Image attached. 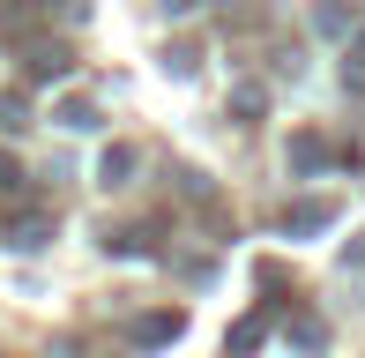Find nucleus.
<instances>
[{
	"instance_id": "f257e3e1",
	"label": "nucleus",
	"mask_w": 365,
	"mask_h": 358,
	"mask_svg": "<svg viewBox=\"0 0 365 358\" xmlns=\"http://www.w3.org/2000/svg\"><path fill=\"white\" fill-rule=\"evenodd\" d=\"M328 224H336V209H328V202H298L291 217H284V232H328Z\"/></svg>"
},
{
	"instance_id": "423d86ee",
	"label": "nucleus",
	"mask_w": 365,
	"mask_h": 358,
	"mask_svg": "<svg viewBox=\"0 0 365 358\" xmlns=\"http://www.w3.org/2000/svg\"><path fill=\"white\" fill-rule=\"evenodd\" d=\"M291 344H298V351H321V344H328V329H321V321H313V314H298V329H291Z\"/></svg>"
},
{
	"instance_id": "0eeeda50",
	"label": "nucleus",
	"mask_w": 365,
	"mask_h": 358,
	"mask_svg": "<svg viewBox=\"0 0 365 358\" xmlns=\"http://www.w3.org/2000/svg\"><path fill=\"white\" fill-rule=\"evenodd\" d=\"M8 247H23V254H30V247H45V217H23V224H15V239H8Z\"/></svg>"
},
{
	"instance_id": "39448f33",
	"label": "nucleus",
	"mask_w": 365,
	"mask_h": 358,
	"mask_svg": "<svg viewBox=\"0 0 365 358\" xmlns=\"http://www.w3.org/2000/svg\"><path fill=\"white\" fill-rule=\"evenodd\" d=\"M261 336H269V321H261V314H246V321H239V329H231V351H254V344H261Z\"/></svg>"
},
{
	"instance_id": "1a4fd4ad",
	"label": "nucleus",
	"mask_w": 365,
	"mask_h": 358,
	"mask_svg": "<svg viewBox=\"0 0 365 358\" xmlns=\"http://www.w3.org/2000/svg\"><path fill=\"white\" fill-rule=\"evenodd\" d=\"M15 127H30L23 120V97H0V135H15Z\"/></svg>"
},
{
	"instance_id": "7ed1b4c3",
	"label": "nucleus",
	"mask_w": 365,
	"mask_h": 358,
	"mask_svg": "<svg viewBox=\"0 0 365 358\" xmlns=\"http://www.w3.org/2000/svg\"><path fill=\"white\" fill-rule=\"evenodd\" d=\"M291 165H298V172H321V165H328V142H321V135H298V142H291Z\"/></svg>"
},
{
	"instance_id": "9b49d317",
	"label": "nucleus",
	"mask_w": 365,
	"mask_h": 358,
	"mask_svg": "<svg viewBox=\"0 0 365 358\" xmlns=\"http://www.w3.org/2000/svg\"><path fill=\"white\" fill-rule=\"evenodd\" d=\"M194 8H202V0H164V15H194Z\"/></svg>"
},
{
	"instance_id": "9d476101",
	"label": "nucleus",
	"mask_w": 365,
	"mask_h": 358,
	"mask_svg": "<svg viewBox=\"0 0 365 358\" xmlns=\"http://www.w3.org/2000/svg\"><path fill=\"white\" fill-rule=\"evenodd\" d=\"M60 127H75V135H82V127H97V112H90V105H60Z\"/></svg>"
},
{
	"instance_id": "f03ea898",
	"label": "nucleus",
	"mask_w": 365,
	"mask_h": 358,
	"mask_svg": "<svg viewBox=\"0 0 365 358\" xmlns=\"http://www.w3.org/2000/svg\"><path fill=\"white\" fill-rule=\"evenodd\" d=\"M179 329H187L179 314H149V321H135V344H179Z\"/></svg>"
},
{
	"instance_id": "6e6552de",
	"label": "nucleus",
	"mask_w": 365,
	"mask_h": 358,
	"mask_svg": "<svg viewBox=\"0 0 365 358\" xmlns=\"http://www.w3.org/2000/svg\"><path fill=\"white\" fill-rule=\"evenodd\" d=\"M127 172H135V157H127V150H112V157H105V172H97V179H105V187H120Z\"/></svg>"
},
{
	"instance_id": "20e7f679",
	"label": "nucleus",
	"mask_w": 365,
	"mask_h": 358,
	"mask_svg": "<svg viewBox=\"0 0 365 358\" xmlns=\"http://www.w3.org/2000/svg\"><path fill=\"white\" fill-rule=\"evenodd\" d=\"M30 75H38V83H60V75H68V53H60V45H53V53H38V60H30Z\"/></svg>"
}]
</instances>
